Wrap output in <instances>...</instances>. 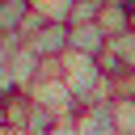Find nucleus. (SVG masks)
Here are the masks:
<instances>
[{"label": "nucleus", "instance_id": "nucleus-1", "mask_svg": "<svg viewBox=\"0 0 135 135\" xmlns=\"http://www.w3.org/2000/svg\"><path fill=\"white\" fill-rule=\"evenodd\" d=\"M25 46H30L38 59H63V55H68V25H51V21H42V25L25 38Z\"/></svg>", "mask_w": 135, "mask_h": 135}, {"label": "nucleus", "instance_id": "nucleus-2", "mask_svg": "<svg viewBox=\"0 0 135 135\" xmlns=\"http://www.w3.org/2000/svg\"><path fill=\"white\" fill-rule=\"evenodd\" d=\"M38 72H42V59H38L25 42L8 46V76H13V89H30V84L38 80Z\"/></svg>", "mask_w": 135, "mask_h": 135}, {"label": "nucleus", "instance_id": "nucleus-3", "mask_svg": "<svg viewBox=\"0 0 135 135\" xmlns=\"http://www.w3.org/2000/svg\"><path fill=\"white\" fill-rule=\"evenodd\" d=\"M72 122H76V135H118V131H114V114H110V101H97V105H80Z\"/></svg>", "mask_w": 135, "mask_h": 135}, {"label": "nucleus", "instance_id": "nucleus-4", "mask_svg": "<svg viewBox=\"0 0 135 135\" xmlns=\"http://www.w3.org/2000/svg\"><path fill=\"white\" fill-rule=\"evenodd\" d=\"M30 122H34V97L25 89H8L4 93V127L30 131Z\"/></svg>", "mask_w": 135, "mask_h": 135}, {"label": "nucleus", "instance_id": "nucleus-5", "mask_svg": "<svg viewBox=\"0 0 135 135\" xmlns=\"http://www.w3.org/2000/svg\"><path fill=\"white\" fill-rule=\"evenodd\" d=\"M105 34H101V25L93 21V25H68V51H80V55H101L105 51Z\"/></svg>", "mask_w": 135, "mask_h": 135}, {"label": "nucleus", "instance_id": "nucleus-6", "mask_svg": "<svg viewBox=\"0 0 135 135\" xmlns=\"http://www.w3.org/2000/svg\"><path fill=\"white\" fill-rule=\"evenodd\" d=\"M97 25L105 38H118V34H131V8L122 0H101L97 8Z\"/></svg>", "mask_w": 135, "mask_h": 135}, {"label": "nucleus", "instance_id": "nucleus-7", "mask_svg": "<svg viewBox=\"0 0 135 135\" xmlns=\"http://www.w3.org/2000/svg\"><path fill=\"white\" fill-rule=\"evenodd\" d=\"M30 17V0H0V38H21V25Z\"/></svg>", "mask_w": 135, "mask_h": 135}, {"label": "nucleus", "instance_id": "nucleus-8", "mask_svg": "<svg viewBox=\"0 0 135 135\" xmlns=\"http://www.w3.org/2000/svg\"><path fill=\"white\" fill-rule=\"evenodd\" d=\"M72 4L76 0H30V13L51 21V25H68L72 21Z\"/></svg>", "mask_w": 135, "mask_h": 135}, {"label": "nucleus", "instance_id": "nucleus-9", "mask_svg": "<svg viewBox=\"0 0 135 135\" xmlns=\"http://www.w3.org/2000/svg\"><path fill=\"white\" fill-rule=\"evenodd\" d=\"M110 114H114V131H118V135H135V101L114 97V101H110Z\"/></svg>", "mask_w": 135, "mask_h": 135}, {"label": "nucleus", "instance_id": "nucleus-10", "mask_svg": "<svg viewBox=\"0 0 135 135\" xmlns=\"http://www.w3.org/2000/svg\"><path fill=\"white\" fill-rule=\"evenodd\" d=\"M110 80H114V97L135 101V68H127V72H118V76H110Z\"/></svg>", "mask_w": 135, "mask_h": 135}, {"label": "nucleus", "instance_id": "nucleus-11", "mask_svg": "<svg viewBox=\"0 0 135 135\" xmlns=\"http://www.w3.org/2000/svg\"><path fill=\"white\" fill-rule=\"evenodd\" d=\"M42 135H76V122H72V118H59V122H51Z\"/></svg>", "mask_w": 135, "mask_h": 135}]
</instances>
